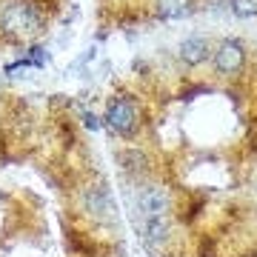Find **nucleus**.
Segmentation results:
<instances>
[{
  "label": "nucleus",
  "mask_w": 257,
  "mask_h": 257,
  "mask_svg": "<svg viewBox=\"0 0 257 257\" xmlns=\"http://www.w3.org/2000/svg\"><path fill=\"white\" fill-rule=\"evenodd\" d=\"M231 12H234L237 18H254L257 0H231Z\"/></svg>",
  "instance_id": "9"
},
{
  "label": "nucleus",
  "mask_w": 257,
  "mask_h": 257,
  "mask_svg": "<svg viewBox=\"0 0 257 257\" xmlns=\"http://www.w3.org/2000/svg\"><path fill=\"white\" fill-rule=\"evenodd\" d=\"M206 57H209V40L206 37L194 35V37H186L180 43V60L186 66H200Z\"/></svg>",
  "instance_id": "6"
},
{
  "label": "nucleus",
  "mask_w": 257,
  "mask_h": 257,
  "mask_svg": "<svg viewBox=\"0 0 257 257\" xmlns=\"http://www.w3.org/2000/svg\"><path fill=\"white\" fill-rule=\"evenodd\" d=\"M140 234L152 248H160L169 240V217H152V220H138Z\"/></svg>",
  "instance_id": "5"
},
{
  "label": "nucleus",
  "mask_w": 257,
  "mask_h": 257,
  "mask_svg": "<svg viewBox=\"0 0 257 257\" xmlns=\"http://www.w3.org/2000/svg\"><path fill=\"white\" fill-rule=\"evenodd\" d=\"M106 126L117 135H135L138 128V109L128 97H114L106 109Z\"/></svg>",
  "instance_id": "3"
},
{
  "label": "nucleus",
  "mask_w": 257,
  "mask_h": 257,
  "mask_svg": "<svg viewBox=\"0 0 257 257\" xmlns=\"http://www.w3.org/2000/svg\"><path fill=\"white\" fill-rule=\"evenodd\" d=\"M0 29L9 37H35L43 29V15L29 0H9L0 12Z\"/></svg>",
  "instance_id": "1"
},
{
  "label": "nucleus",
  "mask_w": 257,
  "mask_h": 257,
  "mask_svg": "<svg viewBox=\"0 0 257 257\" xmlns=\"http://www.w3.org/2000/svg\"><path fill=\"white\" fill-rule=\"evenodd\" d=\"M83 200H86L89 214H94L97 220H111V200H109V194L103 192V189H89Z\"/></svg>",
  "instance_id": "7"
},
{
  "label": "nucleus",
  "mask_w": 257,
  "mask_h": 257,
  "mask_svg": "<svg viewBox=\"0 0 257 257\" xmlns=\"http://www.w3.org/2000/svg\"><path fill=\"white\" fill-rule=\"evenodd\" d=\"M246 63V49L240 46L237 40H223L217 52H214V69L220 74H234L243 69Z\"/></svg>",
  "instance_id": "4"
},
{
  "label": "nucleus",
  "mask_w": 257,
  "mask_h": 257,
  "mask_svg": "<svg viewBox=\"0 0 257 257\" xmlns=\"http://www.w3.org/2000/svg\"><path fill=\"white\" fill-rule=\"evenodd\" d=\"M194 12V0H157V15L163 20H180Z\"/></svg>",
  "instance_id": "8"
},
{
  "label": "nucleus",
  "mask_w": 257,
  "mask_h": 257,
  "mask_svg": "<svg viewBox=\"0 0 257 257\" xmlns=\"http://www.w3.org/2000/svg\"><path fill=\"white\" fill-rule=\"evenodd\" d=\"M83 120H86V126L92 128V132H94V128H97V126H100V123H97V117H94V114H89V111L83 114Z\"/></svg>",
  "instance_id": "10"
},
{
  "label": "nucleus",
  "mask_w": 257,
  "mask_h": 257,
  "mask_svg": "<svg viewBox=\"0 0 257 257\" xmlns=\"http://www.w3.org/2000/svg\"><path fill=\"white\" fill-rule=\"evenodd\" d=\"M172 197L163 186L143 183L135 194V220H152V217H169Z\"/></svg>",
  "instance_id": "2"
}]
</instances>
